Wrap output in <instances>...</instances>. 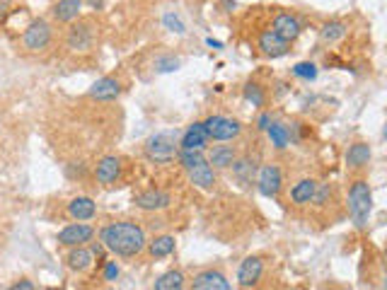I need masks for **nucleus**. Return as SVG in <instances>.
Segmentation results:
<instances>
[{
	"instance_id": "17",
	"label": "nucleus",
	"mask_w": 387,
	"mask_h": 290,
	"mask_svg": "<svg viewBox=\"0 0 387 290\" xmlns=\"http://www.w3.org/2000/svg\"><path fill=\"white\" fill-rule=\"evenodd\" d=\"M66 264L71 271L85 273V271H90L92 264H95V254H92V249H87L85 244H80V247H71V252L66 254Z\"/></svg>"
},
{
	"instance_id": "30",
	"label": "nucleus",
	"mask_w": 387,
	"mask_h": 290,
	"mask_svg": "<svg viewBox=\"0 0 387 290\" xmlns=\"http://www.w3.org/2000/svg\"><path fill=\"white\" fill-rule=\"evenodd\" d=\"M208 162V157L201 153V150H180V164L189 172V169L198 167V164Z\"/></svg>"
},
{
	"instance_id": "26",
	"label": "nucleus",
	"mask_w": 387,
	"mask_h": 290,
	"mask_svg": "<svg viewBox=\"0 0 387 290\" xmlns=\"http://www.w3.org/2000/svg\"><path fill=\"white\" fill-rule=\"evenodd\" d=\"M266 136L276 150H286L291 145V128L284 121H271V126L266 128Z\"/></svg>"
},
{
	"instance_id": "7",
	"label": "nucleus",
	"mask_w": 387,
	"mask_h": 290,
	"mask_svg": "<svg viewBox=\"0 0 387 290\" xmlns=\"http://www.w3.org/2000/svg\"><path fill=\"white\" fill-rule=\"evenodd\" d=\"M284 187V174H281L279 164H264V167L257 172V189H259L261 196L266 198H276Z\"/></svg>"
},
{
	"instance_id": "31",
	"label": "nucleus",
	"mask_w": 387,
	"mask_h": 290,
	"mask_svg": "<svg viewBox=\"0 0 387 290\" xmlns=\"http://www.w3.org/2000/svg\"><path fill=\"white\" fill-rule=\"evenodd\" d=\"M293 75L295 78H300V80H315L317 78V66L315 63H310V61H302V63H295V68H293Z\"/></svg>"
},
{
	"instance_id": "10",
	"label": "nucleus",
	"mask_w": 387,
	"mask_h": 290,
	"mask_svg": "<svg viewBox=\"0 0 387 290\" xmlns=\"http://www.w3.org/2000/svg\"><path fill=\"white\" fill-rule=\"evenodd\" d=\"M259 51L264 53L266 58H281L291 51V42L279 37L274 29H266V32L259 34Z\"/></svg>"
},
{
	"instance_id": "29",
	"label": "nucleus",
	"mask_w": 387,
	"mask_h": 290,
	"mask_svg": "<svg viewBox=\"0 0 387 290\" xmlns=\"http://www.w3.org/2000/svg\"><path fill=\"white\" fill-rule=\"evenodd\" d=\"M242 97H245L247 104H252V107H257V109H261L266 104V92L259 83H247L245 87H242Z\"/></svg>"
},
{
	"instance_id": "5",
	"label": "nucleus",
	"mask_w": 387,
	"mask_h": 290,
	"mask_svg": "<svg viewBox=\"0 0 387 290\" xmlns=\"http://www.w3.org/2000/svg\"><path fill=\"white\" fill-rule=\"evenodd\" d=\"M51 37H53L51 24H49L46 19H37V22H32L27 29H24L22 46L32 53H39V51H44L49 44H51Z\"/></svg>"
},
{
	"instance_id": "6",
	"label": "nucleus",
	"mask_w": 387,
	"mask_h": 290,
	"mask_svg": "<svg viewBox=\"0 0 387 290\" xmlns=\"http://www.w3.org/2000/svg\"><path fill=\"white\" fill-rule=\"evenodd\" d=\"M95 37H97L95 24L87 22V19H80V22L71 24L66 44H68V49H73V51H90L92 44H95Z\"/></svg>"
},
{
	"instance_id": "20",
	"label": "nucleus",
	"mask_w": 387,
	"mask_h": 290,
	"mask_svg": "<svg viewBox=\"0 0 387 290\" xmlns=\"http://www.w3.org/2000/svg\"><path fill=\"white\" fill-rule=\"evenodd\" d=\"M187 174H189V182H191L196 189H201V191H211V189L218 184L216 169L211 167V162L198 164V167L189 169V172H187Z\"/></svg>"
},
{
	"instance_id": "34",
	"label": "nucleus",
	"mask_w": 387,
	"mask_h": 290,
	"mask_svg": "<svg viewBox=\"0 0 387 290\" xmlns=\"http://www.w3.org/2000/svg\"><path fill=\"white\" fill-rule=\"evenodd\" d=\"M162 22H165V27L170 29V32H177V34H184L187 32V27H184V22H182L180 17H177V15H165V19H162Z\"/></svg>"
},
{
	"instance_id": "19",
	"label": "nucleus",
	"mask_w": 387,
	"mask_h": 290,
	"mask_svg": "<svg viewBox=\"0 0 387 290\" xmlns=\"http://www.w3.org/2000/svg\"><path fill=\"white\" fill-rule=\"evenodd\" d=\"M80 10H83V0H58L51 8V17L61 24H71L80 17Z\"/></svg>"
},
{
	"instance_id": "35",
	"label": "nucleus",
	"mask_w": 387,
	"mask_h": 290,
	"mask_svg": "<svg viewBox=\"0 0 387 290\" xmlns=\"http://www.w3.org/2000/svg\"><path fill=\"white\" fill-rule=\"evenodd\" d=\"M102 276H104V281H117V278H119V266H117V262H104Z\"/></svg>"
},
{
	"instance_id": "23",
	"label": "nucleus",
	"mask_w": 387,
	"mask_h": 290,
	"mask_svg": "<svg viewBox=\"0 0 387 290\" xmlns=\"http://www.w3.org/2000/svg\"><path fill=\"white\" fill-rule=\"evenodd\" d=\"M68 216L73 220H83V223H85V220H92L97 216V203L92 201L90 196H78L68 203Z\"/></svg>"
},
{
	"instance_id": "14",
	"label": "nucleus",
	"mask_w": 387,
	"mask_h": 290,
	"mask_svg": "<svg viewBox=\"0 0 387 290\" xmlns=\"http://www.w3.org/2000/svg\"><path fill=\"white\" fill-rule=\"evenodd\" d=\"M119 94H121V80L112 78V75L99 78L97 83L90 87V97L97 99V102H114Z\"/></svg>"
},
{
	"instance_id": "25",
	"label": "nucleus",
	"mask_w": 387,
	"mask_h": 290,
	"mask_svg": "<svg viewBox=\"0 0 387 290\" xmlns=\"http://www.w3.org/2000/svg\"><path fill=\"white\" fill-rule=\"evenodd\" d=\"M177 249V239L172 234H157L148 242V252L153 259H167Z\"/></svg>"
},
{
	"instance_id": "15",
	"label": "nucleus",
	"mask_w": 387,
	"mask_h": 290,
	"mask_svg": "<svg viewBox=\"0 0 387 290\" xmlns=\"http://www.w3.org/2000/svg\"><path fill=\"white\" fill-rule=\"evenodd\" d=\"M191 288L194 290H230V281L225 278V273L208 268V271H201L194 276Z\"/></svg>"
},
{
	"instance_id": "28",
	"label": "nucleus",
	"mask_w": 387,
	"mask_h": 290,
	"mask_svg": "<svg viewBox=\"0 0 387 290\" xmlns=\"http://www.w3.org/2000/svg\"><path fill=\"white\" fill-rule=\"evenodd\" d=\"M184 273L180 271V268H170V271H165L160 278L155 281V290H182L184 288Z\"/></svg>"
},
{
	"instance_id": "38",
	"label": "nucleus",
	"mask_w": 387,
	"mask_h": 290,
	"mask_svg": "<svg viewBox=\"0 0 387 290\" xmlns=\"http://www.w3.org/2000/svg\"><path fill=\"white\" fill-rule=\"evenodd\" d=\"M90 5H92V8H99V5H102V0H90Z\"/></svg>"
},
{
	"instance_id": "36",
	"label": "nucleus",
	"mask_w": 387,
	"mask_h": 290,
	"mask_svg": "<svg viewBox=\"0 0 387 290\" xmlns=\"http://www.w3.org/2000/svg\"><path fill=\"white\" fill-rule=\"evenodd\" d=\"M271 121H274V117H271V112H261L259 119H257V128L259 131H266V128L271 126Z\"/></svg>"
},
{
	"instance_id": "37",
	"label": "nucleus",
	"mask_w": 387,
	"mask_h": 290,
	"mask_svg": "<svg viewBox=\"0 0 387 290\" xmlns=\"http://www.w3.org/2000/svg\"><path fill=\"white\" fill-rule=\"evenodd\" d=\"M12 290H34V283L27 281V278H22V281L12 283Z\"/></svg>"
},
{
	"instance_id": "12",
	"label": "nucleus",
	"mask_w": 387,
	"mask_h": 290,
	"mask_svg": "<svg viewBox=\"0 0 387 290\" xmlns=\"http://www.w3.org/2000/svg\"><path fill=\"white\" fill-rule=\"evenodd\" d=\"M208 141H211V136H208L206 123L196 121L184 131V136H182V141H180V150H201L203 153V150L208 148Z\"/></svg>"
},
{
	"instance_id": "33",
	"label": "nucleus",
	"mask_w": 387,
	"mask_h": 290,
	"mask_svg": "<svg viewBox=\"0 0 387 290\" xmlns=\"http://www.w3.org/2000/svg\"><path fill=\"white\" fill-rule=\"evenodd\" d=\"M329 194H332L329 184H320V182H317V191H315V198H312V203H315V206H325V203L329 201Z\"/></svg>"
},
{
	"instance_id": "18",
	"label": "nucleus",
	"mask_w": 387,
	"mask_h": 290,
	"mask_svg": "<svg viewBox=\"0 0 387 290\" xmlns=\"http://www.w3.org/2000/svg\"><path fill=\"white\" fill-rule=\"evenodd\" d=\"M370 157H373L370 145L363 143V141H356V143L349 145V150H346V167L349 169H363V167H368Z\"/></svg>"
},
{
	"instance_id": "22",
	"label": "nucleus",
	"mask_w": 387,
	"mask_h": 290,
	"mask_svg": "<svg viewBox=\"0 0 387 290\" xmlns=\"http://www.w3.org/2000/svg\"><path fill=\"white\" fill-rule=\"evenodd\" d=\"M232 177H235L237 184H242V187H247V184L257 182V160L252 157H237L235 164L230 167Z\"/></svg>"
},
{
	"instance_id": "40",
	"label": "nucleus",
	"mask_w": 387,
	"mask_h": 290,
	"mask_svg": "<svg viewBox=\"0 0 387 290\" xmlns=\"http://www.w3.org/2000/svg\"><path fill=\"white\" fill-rule=\"evenodd\" d=\"M385 257H387V247H385Z\"/></svg>"
},
{
	"instance_id": "9",
	"label": "nucleus",
	"mask_w": 387,
	"mask_h": 290,
	"mask_svg": "<svg viewBox=\"0 0 387 290\" xmlns=\"http://www.w3.org/2000/svg\"><path fill=\"white\" fill-rule=\"evenodd\" d=\"M133 203H136V208H141V211L155 213V211L170 208L172 196L167 191H160V189H148V191L136 194V196H133Z\"/></svg>"
},
{
	"instance_id": "21",
	"label": "nucleus",
	"mask_w": 387,
	"mask_h": 290,
	"mask_svg": "<svg viewBox=\"0 0 387 290\" xmlns=\"http://www.w3.org/2000/svg\"><path fill=\"white\" fill-rule=\"evenodd\" d=\"M237 160L235 145H216V148L208 153V162L213 169H230Z\"/></svg>"
},
{
	"instance_id": "11",
	"label": "nucleus",
	"mask_w": 387,
	"mask_h": 290,
	"mask_svg": "<svg viewBox=\"0 0 387 290\" xmlns=\"http://www.w3.org/2000/svg\"><path fill=\"white\" fill-rule=\"evenodd\" d=\"M261 273H264V262H261V257H247L245 262L240 264V268H237V283H240V288H252L259 283Z\"/></svg>"
},
{
	"instance_id": "24",
	"label": "nucleus",
	"mask_w": 387,
	"mask_h": 290,
	"mask_svg": "<svg viewBox=\"0 0 387 290\" xmlns=\"http://www.w3.org/2000/svg\"><path fill=\"white\" fill-rule=\"evenodd\" d=\"M315 191H317L315 179H300V182L293 184L291 201L295 203V206H307V203H312V198H315Z\"/></svg>"
},
{
	"instance_id": "1",
	"label": "nucleus",
	"mask_w": 387,
	"mask_h": 290,
	"mask_svg": "<svg viewBox=\"0 0 387 290\" xmlns=\"http://www.w3.org/2000/svg\"><path fill=\"white\" fill-rule=\"evenodd\" d=\"M99 242L104 244V249L121 259L138 257L143 249L148 247L146 230L133 220H117L109 223L99 230Z\"/></svg>"
},
{
	"instance_id": "3",
	"label": "nucleus",
	"mask_w": 387,
	"mask_h": 290,
	"mask_svg": "<svg viewBox=\"0 0 387 290\" xmlns=\"http://www.w3.org/2000/svg\"><path fill=\"white\" fill-rule=\"evenodd\" d=\"M146 157L150 162L157 164H167L175 157H180V143H177V133L172 131H162L155 133L146 141Z\"/></svg>"
},
{
	"instance_id": "27",
	"label": "nucleus",
	"mask_w": 387,
	"mask_h": 290,
	"mask_svg": "<svg viewBox=\"0 0 387 290\" xmlns=\"http://www.w3.org/2000/svg\"><path fill=\"white\" fill-rule=\"evenodd\" d=\"M349 34V27H346V22H341V19H332V22H325L320 29V37L325 44H336L341 42V39Z\"/></svg>"
},
{
	"instance_id": "2",
	"label": "nucleus",
	"mask_w": 387,
	"mask_h": 290,
	"mask_svg": "<svg viewBox=\"0 0 387 290\" xmlns=\"http://www.w3.org/2000/svg\"><path fill=\"white\" fill-rule=\"evenodd\" d=\"M346 208H349V218L359 232L368 230L370 213H373V191H370L368 179H354L351 182Z\"/></svg>"
},
{
	"instance_id": "13",
	"label": "nucleus",
	"mask_w": 387,
	"mask_h": 290,
	"mask_svg": "<svg viewBox=\"0 0 387 290\" xmlns=\"http://www.w3.org/2000/svg\"><path fill=\"white\" fill-rule=\"evenodd\" d=\"M271 29H274L279 37H284L286 42H295L298 37H300V32H302V24H300V19L295 17V15H291V12H281V15H276L274 17V22H271Z\"/></svg>"
},
{
	"instance_id": "4",
	"label": "nucleus",
	"mask_w": 387,
	"mask_h": 290,
	"mask_svg": "<svg viewBox=\"0 0 387 290\" xmlns=\"http://www.w3.org/2000/svg\"><path fill=\"white\" fill-rule=\"evenodd\" d=\"M203 123H206L211 141H218V143L235 141V138L242 133V123L237 121V119H230V117H218L216 114V117H208Z\"/></svg>"
},
{
	"instance_id": "39",
	"label": "nucleus",
	"mask_w": 387,
	"mask_h": 290,
	"mask_svg": "<svg viewBox=\"0 0 387 290\" xmlns=\"http://www.w3.org/2000/svg\"><path fill=\"white\" fill-rule=\"evenodd\" d=\"M383 138L387 141V123H385V128H383Z\"/></svg>"
},
{
	"instance_id": "32",
	"label": "nucleus",
	"mask_w": 387,
	"mask_h": 290,
	"mask_svg": "<svg viewBox=\"0 0 387 290\" xmlns=\"http://www.w3.org/2000/svg\"><path fill=\"white\" fill-rule=\"evenodd\" d=\"M182 63L177 61L175 56H160V58H155V71L157 73H172V71H177Z\"/></svg>"
},
{
	"instance_id": "16",
	"label": "nucleus",
	"mask_w": 387,
	"mask_h": 290,
	"mask_svg": "<svg viewBox=\"0 0 387 290\" xmlns=\"http://www.w3.org/2000/svg\"><path fill=\"white\" fill-rule=\"evenodd\" d=\"M95 177H97V182L102 184V187L114 184L119 177H121V160H119L117 155H107V157H102L97 162Z\"/></svg>"
},
{
	"instance_id": "8",
	"label": "nucleus",
	"mask_w": 387,
	"mask_h": 290,
	"mask_svg": "<svg viewBox=\"0 0 387 290\" xmlns=\"http://www.w3.org/2000/svg\"><path fill=\"white\" fill-rule=\"evenodd\" d=\"M92 237H95V228H92V225H85L83 220H78V223L63 228L56 239L61 247H80V244L92 242Z\"/></svg>"
}]
</instances>
